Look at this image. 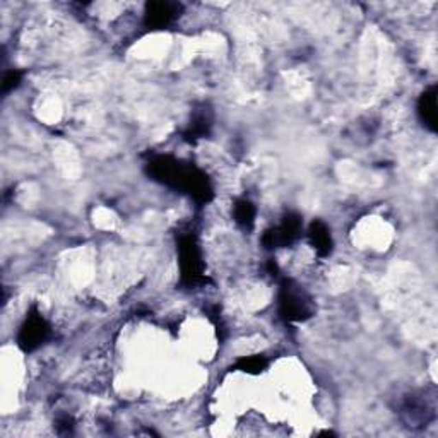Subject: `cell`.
<instances>
[{
	"label": "cell",
	"mask_w": 438,
	"mask_h": 438,
	"mask_svg": "<svg viewBox=\"0 0 438 438\" xmlns=\"http://www.w3.org/2000/svg\"><path fill=\"white\" fill-rule=\"evenodd\" d=\"M180 265L184 279H187V281L192 283L201 276V255H199V248L192 238H187V240L182 241Z\"/></svg>",
	"instance_id": "1"
},
{
	"label": "cell",
	"mask_w": 438,
	"mask_h": 438,
	"mask_svg": "<svg viewBox=\"0 0 438 438\" xmlns=\"http://www.w3.org/2000/svg\"><path fill=\"white\" fill-rule=\"evenodd\" d=\"M48 334V325L40 315H31L26 320V324L21 329V336H19V342L23 348L26 349H33L36 346L41 344L45 338Z\"/></svg>",
	"instance_id": "2"
},
{
	"label": "cell",
	"mask_w": 438,
	"mask_h": 438,
	"mask_svg": "<svg viewBox=\"0 0 438 438\" xmlns=\"http://www.w3.org/2000/svg\"><path fill=\"white\" fill-rule=\"evenodd\" d=\"M177 14V6L168 2H153L147 6L146 19L147 24L153 28H163L170 23Z\"/></svg>",
	"instance_id": "3"
},
{
	"label": "cell",
	"mask_w": 438,
	"mask_h": 438,
	"mask_svg": "<svg viewBox=\"0 0 438 438\" xmlns=\"http://www.w3.org/2000/svg\"><path fill=\"white\" fill-rule=\"evenodd\" d=\"M281 311L288 320H301L308 315V305L298 293L286 292L281 296Z\"/></svg>",
	"instance_id": "4"
},
{
	"label": "cell",
	"mask_w": 438,
	"mask_h": 438,
	"mask_svg": "<svg viewBox=\"0 0 438 438\" xmlns=\"http://www.w3.org/2000/svg\"><path fill=\"white\" fill-rule=\"evenodd\" d=\"M419 115H421L423 122L428 125L432 131L437 129V91L435 87H432L430 91H426L425 94L419 100Z\"/></svg>",
	"instance_id": "5"
},
{
	"label": "cell",
	"mask_w": 438,
	"mask_h": 438,
	"mask_svg": "<svg viewBox=\"0 0 438 438\" xmlns=\"http://www.w3.org/2000/svg\"><path fill=\"white\" fill-rule=\"evenodd\" d=\"M310 238L314 241L315 248H317L318 254L325 255L331 252V234H329V230L324 226L322 223H314L311 224V230H310Z\"/></svg>",
	"instance_id": "6"
},
{
	"label": "cell",
	"mask_w": 438,
	"mask_h": 438,
	"mask_svg": "<svg viewBox=\"0 0 438 438\" xmlns=\"http://www.w3.org/2000/svg\"><path fill=\"white\" fill-rule=\"evenodd\" d=\"M234 218L245 228H250L255 219V208L248 201H240L234 208Z\"/></svg>",
	"instance_id": "7"
},
{
	"label": "cell",
	"mask_w": 438,
	"mask_h": 438,
	"mask_svg": "<svg viewBox=\"0 0 438 438\" xmlns=\"http://www.w3.org/2000/svg\"><path fill=\"white\" fill-rule=\"evenodd\" d=\"M17 80H19V74H17V72H10L9 76H7L6 79H3V91H9L10 87L16 86Z\"/></svg>",
	"instance_id": "8"
}]
</instances>
